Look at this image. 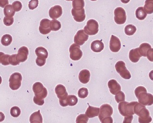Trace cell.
I'll list each match as a JSON object with an SVG mask.
<instances>
[{
	"label": "cell",
	"instance_id": "cell-47",
	"mask_svg": "<svg viewBox=\"0 0 153 123\" xmlns=\"http://www.w3.org/2000/svg\"><path fill=\"white\" fill-rule=\"evenodd\" d=\"M9 4L8 0H0V7L1 8H4L6 5Z\"/></svg>",
	"mask_w": 153,
	"mask_h": 123
},
{
	"label": "cell",
	"instance_id": "cell-16",
	"mask_svg": "<svg viewBox=\"0 0 153 123\" xmlns=\"http://www.w3.org/2000/svg\"><path fill=\"white\" fill-rule=\"evenodd\" d=\"M50 20L48 19H43L41 21L39 30L43 35H47L51 32L50 27Z\"/></svg>",
	"mask_w": 153,
	"mask_h": 123
},
{
	"label": "cell",
	"instance_id": "cell-32",
	"mask_svg": "<svg viewBox=\"0 0 153 123\" xmlns=\"http://www.w3.org/2000/svg\"><path fill=\"white\" fill-rule=\"evenodd\" d=\"M12 37L9 34H5L1 37V43L4 46L10 45L12 42Z\"/></svg>",
	"mask_w": 153,
	"mask_h": 123
},
{
	"label": "cell",
	"instance_id": "cell-34",
	"mask_svg": "<svg viewBox=\"0 0 153 123\" xmlns=\"http://www.w3.org/2000/svg\"><path fill=\"white\" fill-rule=\"evenodd\" d=\"M10 56L9 55H5L4 52H0V63L3 66H8L10 64L8 62Z\"/></svg>",
	"mask_w": 153,
	"mask_h": 123
},
{
	"label": "cell",
	"instance_id": "cell-50",
	"mask_svg": "<svg viewBox=\"0 0 153 123\" xmlns=\"http://www.w3.org/2000/svg\"><path fill=\"white\" fill-rule=\"evenodd\" d=\"M1 82H2V78H1V77L0 76V85L1 84Z\"/></svg>",
	"mask_w": 153,
	"mask_h": 123
},
{
	"label": "cell",
	"instance_id": "cell-49",
	"mask_svg": "<svg viewBox=\"0 0 153 123\" xmlns=\"http://www.w3.org/2000/svg\"><path fill=\"white\" fill-rule=\"evenodd\" d=\"M130 1L131 0H121V1L123 4H126L129 3Z\"/></svg>",
	"mask_w": 153,
	"mask_h": 123
},
{
	"label": "cell",
	"instance_id": "cell-36",
	"mask_svg": "<svg viewBox=\"0 0 153 123\" xmlns=\"http://www.w3.org/2000/svg\"><path fill=\"white\" fill-rule=\"evenodd\" d=\"M21 113V110L20 108L18 106H14L11 108L10 110V114L13 117H18L20 116Z\"/></svg>",
	"mask_w": 153,
	"mask_h": 123
},
{
	"label": "cell",
	"instance_id": "cell-22",
	"mask_svg": "<svg viewBox=\"0 0 153 123\" xmlns=\"http://www.w3.org/2000/svg\"><path fill=\"white\" fill-rule=\"evenodd\" d=\"M104 45L103 42L100 40H95L91 44V49L95 52H100L103 50Z\"/></svg>",
	"mask_w": 153,
	"mask_h": 123
},
{
	"label": "cell",
	"instance_id": "cell-42",
	"mask_svg": "<svg viewBox=\"0 0 153 123\" xmlns=\"http://www.w3.org/2000/svg\"><path fill=\"white\" fill-rule=\"evenodd\" d=\"M14 18H7L4 17V23L6 26H10L14 23Z\"/></svg>",
	"mask_w": 153,
	"mask_h": 123
},
{
	"label": "cell",
	"instance_id": "cell-25",
	"mask_svg": "<svg viewBox=\"0 0 153 123\" xmlns=\"http://www.w3.org/2000/svg\"><path fill=\"white\" fill-rule=\"evenodd\" d=\"M35 54L38 58L46 59L48 56V52L46 49L43 47H38L35 49Z\"/></svg>",
	"mask_w": 153,
	"mask_h": 123
},
{
	"label": "cell",
	"instance_id": "cell-43",
	"mask_svg": "<svg viewBox=\"0 0 153 123\" xmlns=\"http://www.w3.org/2000/svg\"><path fill=\"white\" fill-rule=\"evenodd\" d=\"M46 63V59H45L40 58H37L36 59V63L38 66H43L45 65Z\"/></svg>",
	"mask_w": 153,
	"mask_h": 123
},
{
	"label": "cell",
	"instance_id": "cell-37",
	"mask_svg": "<svg viewBox=\"0 0 153 123\" xmlns=\"http://www.w3.org/2000/svg\"><path fill=\"white\" fill-rule=\"evenodd\" d=\"M89 118L85 114H80L76 119V123H88Z\"/></svg>",
	"mask_w": 153,
	"mask_h": 123
},
{
	"label": "cell",
	"instance_id": "cell-5",
	"mask_svg": "<svg viewBox=\"0 0 153 123\" xmlns=\"http://www.w3.org/2000/svg\"><path fill=\"white\" fill-rule=\"evenodd\" d=\"M117 72L125 80H129L131 77V73L126 67V64L123 61H119L115 65Z\"/></svg>",
	"mask_w": 153,
	"mask_h": 123
},
{
	"label": "cell",
	"instance_id": "cell-35",
	"mask_svg": "<svg viewBox=\"0 0 153 123\" xmlns=\"http://www.w3.org/2000/svg\"><path fill=\"white\" fill-rule=\"evenodd\" d=\"M88 91L86 88H82L78 90V97L81 99H85L88 97Z\"/></svg>",
	"mask_w": 153,
	"mask_h": 123
},
{
	"label": "cell",
	"instance_id": "cell-24",
	"mask_svg": "<svg viewBox=\"0 0 153 123\" xmlns=\"http://www.w3.org/2000/svg\"><path fill=\"white\" fill-rule=\"evenodd\" d=\"M30 123H43V117L40 110L34 112L30 115Z\"/></svg>",
	"mask_w": 153,
	"mask_h": 123
},
{
	"label": "cell",
	"instance_id": "cell-8",
	"mask_svg": "<svg viewBox=\"0 0 153 123\" xmlns=\"http://www.w3.org/2000/svg\"><path fill=\"white\" fill-rule=\"evenodd\" d=\"M70 57L73 61H78L83 56V52L80 49V46L76 43L71 45L69 48Z\"/></svg>",
	"mask_w": 153,
	"mask_h": 123
},
{
	"label": "cell",
	"instance_id": "cell-30",
	"mask_svg": "<svg viewBox=\"0 0 153 123\" xmlns=\"http://www.w3.org/2000/svg\"><path fill=\"white\" fill-rule=\"evenodd\" d=\"M50 27L51 30L52 31H58L61 29L62 25L59 21L56 19H53L50 21Z\"/></svg>",
	"mask_w": 153,
	"mask_h": 123
},
{
	"label": "cell",
	"instance_id": "cell-18",
	"mask_svg": "<svg viewBox=\"0 0 153 123\" xmlns=\"http://www.w3.org/2000/svg\"><path fill=\"white\" fill-rule=\"evenodd\" d=\"M29 49L25 46H22L19 49L18 54L16 55V59L19 62H24L28 59L29 55Z\"/></svg>",
	"mask_w": 153,
	"mask_h": 123
},
{
	"label": "cell",
	"instance_id": "cell-23",
	"mask_svg": "<svg viewBox=\"0 0 153 123\" xmlns=\"http://www.w3.org/2000/svg\"><path fill=\"white\" fill-rule=\"evenodd\" d=\"M129 58L132 63L138 62L139 61L140 59L142 57L141 55L140 54L138 48L135 49H133L131 50L129 52Z\"/></svg>",
	"mask_w": 153,
	"mask_h": 123
},
{
	"label": "cell",
	"instance_id": "cell-11",
	"mask_svg": "<svg viewBox=\"0 0 153 123\" xmlns=\"http://www.w3.org/2000/svg\"><path fill=\"white\" fill-rule=\"evenodd\" d=\"M89 36L83 29L77 32L74 37V42L78 45H83L88 41Z\"/></svg>",
	"mask_w": 153,
	"mask_h": 123
},
{
	"label": "cell",
	"instance_id": "cell-20",
	"mask_svg": "<svg viewBox=\"0 0 153 123\" xmlns=\"http://www.w3.org/2000/svg\"><path fill=\"white\" fill-rule=\"evenodd\" d=\"M91 77V73L89 70L87 69H83L80 72L78 76L79 81L82 83H88L89 82Z\"/></svg>",
	"mask_w": 153,
	"mask_h": 123
},
{
	"label": "cell",
	"instance_id": "cell-19",
	"mask_svg": "<svg viewBox=\"0 0 153 123\" xmlns=\"http://www.w3.org/2000/svg\"><path fill=\"white\" fill-rule=\"evenodd\" d=\"M108 86L111 93L114 95L121 90L120 85L115 80H111L108 81Z\"/></svg>",
	"mask_w": 153,
	"mask_h": 123
},
{
	"label": "cell",
	"instance_id": "cell-4",
	"mask_svg": "<svg viewBox=\"0 0 153 123\" xmlns=\"http://www.w3.org/2000/svg\"><path fill=\"white\" fill-rule=\"evenodd\" d=\"M22 77L19 72H15L10 76L9 78V87L13 91L18 90L22 85Z\"/></svg>",
	"mask_w": 153,
	"mask_h": 123
},
{
	"label": "cell",
	"instance_id": "cell-17",
	"mask_svg": "<svg viewBox=\"0 0 153 123\" xmlns=\"http://www.w3.org/2000/svg\"><path fill=\"white\" fill-rule=\"evenodd\" d=\"M62 6L59 5H55L49 10V15L52 19H56L62 16Z\"/></svg>",
	"mask_w": 153,
	"mask_h": 123
},
{
	"label": "cell",
	"instance_id": "cell-10",
	"mask_svg": "<svg viewBox=\"0 0 153 123\" xmlns=\"http://www.w3.org/2000/svg\"><path fill=\"white\" fill-rule=\"evenodd\" d=\"M99 118L100 122L106 117L111 116L113 113V109L109 104H104L100 106Z\"/></svg>",
	"mask_w": 153,
	"mask_h": 123
},
{
	"label": "cell",
	"instance_id": "cell-29",
	"mask_svg": "<svg viewBox=\"0 0 153 123\" xmlns=\"http://www.w3.org/2000/svg\"><path fill=\"white\" fill-rule=\"evenodd\" d=\"M143 8L147 14H153V0H146Z\"/></svg>",
	"mask_w": 153,
	"mask_h": 123
},
{
	"label": "cell",
	"instance_id": "cell-40",
	"mask_svg": "<svg viewBox=\"0 0 153 123\" xmlns=\"http://www.w3.org/2000/svg\"><path fill=\"white\" fill-rule=\"evenodd\" d=\"M12 5L15 12L20 11L22 8V3L18 1H14Z\"/></svg>",
	"mask_w": 153,
	"mask_h": 123
},
{
	"label": "cell",
	"instance_id": "cell-48",
	"mask_svg": "<svg viewBox=\"0 0 153 123\" xmlns=\"http://www.w3.org/2000/svg\"><path fill=\"white\" fill-rule=\"evenodd\" d=\"M5 119V116L3 113L0 112V122H3Z\"/></svg>",
	"mask_w": 153,
	"mask_h": 123
},
{
	"label": "cell",
	"instance_id": "cell-2",
	"mask_svg": "<svg viewBox=\"0 0 153 123\" xmlns=\"http://www.w3.org/2000/svg\"><path fill=\"white\" fill-rule=\"evenodd\" d=\"M134 112L135 114L139 116V123H150L152 122V118L150 116L149 111L146 106L137 102L134 107Z\"/></svg>",
	"mask_w": 153,
	"mask_h": 123
},
{
	"label": "cell",
	"instance_id": "cell-44",
	"mask_svg": "<svg viewBox=\"0 0 153 123\" xmlns=\"http://www.w3.org/2000/svg\"><path fill=\"white\" fill-rule=\"evenodd\" d=\"M153 48H151L148 52H147L146 54V57H147V59L148 60L150 61L151 62H153Z\"/></svg>",
	"mask_w": 153,
	"mask_h": 123
},
{
	"label": "cell",
	"instance_id": "cell-51",
	"mask_svg": "<svg viewBox=\"0 0 153 123\" xmlns=\"http://www.w3.org/2000/svg\"><path fill=\"white\" fill-rule=\"evenodd\" d=\"M67 1H73V0H66Z\"/></svg>",
	"mask_w": 153,
	"mask_h": 123
},
{
	"label": "cell",
	"instance_id": "cell-12",
	"mask_svg": "<svg viewBox=\"0 0 153 123\" xmlns=\"http://www.w3.org/2000/svg\"><path fill=\"white\" fill-rule=\"evenodd\" d=\"M121 47V41L118 37L112 35L109 42V48L112 52H117L119 51Z\"/></svg>",
	"mask_w": 153,
	"mask_h": 123
},
{
	"label": "cell",
	"instance_id": "cell-7",
	"mask_svg": "<svg viewBox=\"0 0 153 123\" xmlns=\"http://www.w3.org/2000/svg\"><path fill=\"white\" fill-rule=\"evenodd\" d=\"M139 103L144 106H151L153 103V95L147 93V90L141 92L136 97Z\"/></svg>",
	"mask_w": 153,
	"mask_h": 123
},
{
	"label": "cell",
	"instance_id": "cell-9",
	"mask_svg": "<svg viewBox=\"0 0 153 123\" xmlns=\"http://www.w3.org/2000/svg\"><path fill=\"white\" fill-rule=\"evenodd\" d=\"M114 20L118 25L124 24L127 20L125 10L122 7H117L114 11Z\"/></svg>",
	"mask_w": 153,
	"mask_h": 123
},
{
	"label": "cell",
	"instance_id": "cell-45",
	"mask_svg": "<svg viewBox=\"0 0 153 123\" xmlns=\"http://www.w3.org/2000/svg\"><path fill=\"white\" fill-rule=\"evenodd\" d=\"M124 119L123 123H131L133 119V116H124Z\"/></svg>",
	"mask_w": 153,
	"mask_h": 123
},
{
	"label": "cell",
	"instance_id": "cell-1",
	"mask_svg": "<svg viewBox=\"0 0 153 123\" xmlns=\"http://www.w3.org/2000/svg\"><path fill=\"white\" fill-rule=\"evenodd\" d=\"M33 91L34 92V96L33 102L36 105L42 106L45 103L44 99L48 96V90L41 82H36L33 86Z\"/></svg>",
	"mask_w": 153,
	"mask_h": 123
},
{
	"label": "cell",
	"instance_id": "cell-52",
	"mask_svg": "<svg viewBox=\"0 0 153 123\" xmlns=\"http://www.w3.org/2000/svg\"><path fill=\"white\" fill-rule=\"evenodd\" d=\"M91 1H97V0H91Z\"/></svg>",
	"mask_w": 153,
	"mask_h": 123
},
{
	"label": "cell",
	"instance_id": "cell-46",
	"mask_svg": "<svg viewBox=\"0 0 153 123\" xmlns=\"http://www.w3.org/2000/svg\"><path fill=\"white\" fill-rule=\"evenodd\" d=\"M102 123H113V119L111 116L106 117L101 121Z\"/></svg>",
	"mask_w": 153,
	"mask_h": 123
},
{
	"label": "cell",
	"instance_id": "cell-38",
	"mask_svg": "<svg viewBox=\"0 0 153 123\" xmlns=\"http://www.w3.org/2000/svg\"><path fill=\"white\" fill-rule=\"evenodd\" d=\"M115 99L117 103L124 102L125 100V95L124 93L122 91H120L119 92L115 95Z\"/></svg>",
	"mask_w": 153,
	"mask_h": 123
},
{
	"label": "cell",
	"instance_id": "cell-6",
	"mask_svg": "<svg viewBox=\"0 0 153 123\" xmlns=\"http://www.w3.org/2000/svg\"><path fill=\"white\" fill-rule=\"evenodd\" d=\"M84 30L88 35H95L98 33L99 31V24L96 20L93 19L88 21L87 25L84 29Z\"/></svg>",
	"mask_w": 153,
	"mask_h": 123
},
{
	"label": "cell",
	"instance_id": "cell-39",
	"mask_svg": "<svg viewBox=\"0 0 153 123\" xmlns=\"http://www.w3.org/2000/svg\"><path fill=\"white\" fill-rule=\"evenodd\" d=\"M8 62L10 64L14 66L19 65L20 63V62H19L16 59V54L10 55L8 59Z\"/></svg>",
	"mask_w": 153,
	"mask_h": 123
},
{
	"label": "cell",
	"instance_id": "cell-13",
	"mask_svg": "<svg viewBox=\"0 0 153 123\" xmlns=\"http://www.w3.org/2000/svg\"><path fill=\"white\" fill-rule=\"evenodd\" d=\"M71 13L74 20L77 22H82L85 20L86 15L84 8L81 9H74L73 8Z\"/></svg>",
	"mask_w": 153,
	"mask_h": 123
},
{
	"label": "cell",
	"instance_id": "cell-31",
	"mask_svg": "<svg viewBox=\"0 0 153 123\" xmlns=\"http://www.w3.org/2000/svg\"><path fill=\"white\" fill-rule=\"evenodd\" d=\"M125 33L128 36H132L134 35L136 32L137 29L134 25L131 24L128 25L125 27Z\"/></svg>",
	"mask_w": 153,
	"mask_h": 123
},
{
	"label": "cell",
	"instance_id": "cell-14",
	"mask_svg": "<svg viewBox=\"0 0 153 123\" xmlns=\"http://www.w3.org/2000/svg\"><path fill=\"white\" fill-rule=\"evenodd\" d=\"M78 98L74 95H68V97L64 100L59 101V104L62 107H66L67 106H74L78 102Z\"/></svg>",
	"mask_w": 153,
	"mask_h": 123
},
{
	"label": "cell",
	"instance_id": "cell-21",
	"mask_svg": "<svg viewBox=\"0 0 153 123\" xmlns=\"http://www.w3.org/2000/svg\"><path fill=\"white\" fill-rule=\"evenodd\" d=\"M100 111V109L99 108L93 107L88 105V107L86 110L85 114L88 118H93L99 116Z\"/></svg>",
	"mask_w": 153,
	"mask_h": 123
},
{
	"label": "cell",
	"instance_id": "cell-3",
	"mask_svg": "<svg viewBox=\"0 0 153 123\" xmlns=\"http://www.w3.org/2000/svg\"><path fill=\"white\" fill-rule=\"evenodd\" d=\"M137 102H119L118 106V109L119 113L123 116H133L135 114L134 112V107Z\"/></svg>",
	"mask_w": 153,
	"mask_h": 123
},
{
	"label": "cell",
	"instance_id": "cell-15",
	"mask_svg": "<svg viewBox=\"0 0 153 123\" xmlns=\"http://www.w3.org/2000/svg\"><path fill=\"white\" fill-rule=\"evenodd\" d=\"M56 94L59 101L64 100L68 97V92L67 91L65 87L62 84L57 85L55 89Z\"/></svg>",
	"mask_w": 153,
	"mask_h": 123
},
{
	"label": "cell",
	"instance_id": "cell-27",
	"mask_svg": "<svg viewBox=\"0 0 153 123\" xmlns=\"http://www.w3.org/2000/svg\"><path fill=\"white\" fill-rule=\"evenodd\" d=\"M15 11L13 8L12 5L8 4L4 7V15L7 18H13L15 14Z\"/></svg>",
	"mask_w": 153,
	"mask_h": 123
},
{
	"label": "cell",
	"instance_id": "cell-26",
	"mask_svg": "<svg viewBox=\"0 0 153 123\" xmlns=\"http://www.w3.org/2000/svg\"><path fill=\"white\" fill-rule=\"evenodd\" d=\"M151 48V46L150 44L147 43H143L141 44L139 48H138V50L141 56L146 57L147 52Z\"/></svg>",
	"mask_w": 153,
	"mask_h": 123
},
{
	"label": "cell",
	"instance_id": "cell-41",
	"mask_svg": "<svg viewBox=\"0 0 153 123\" xmlns=\"http://www.w3.org/2000/svg\"><path fill=\"white\" fill-rule=\"evenodd\" d=\"M39 4V1L38 0H30L29 1V8L30 10H34L38 6Z\"/></svg>",
	"mask_w": 153,
	"mask_h": 123
},
{
	"label": "cell",
	"instance_id": "cell-28",
	"mask_svg": "<svg viewBox=\"0 0 153 123\" xmlns=\"http://www.w3.org/2000/svg\"><path fill=\"white\" fill-rule=\"evenodd\" d=\"M135 15L136 18L140 20H144L147 16L146 13L143 7H139L136 10Z\"/></svg>",
	"mask_w": 153,
	"mask_h": 123
},
{
	"label": "cell",
	"instance_id": "cell-33",
	"mask_svg": "<svg viewBox=\"0 0 153 123\" xmlns=\"http://www.w3.org/2000/svg\"><path fill=\"white\" fill-rule=\"evenodd\" d=\"M84 0H73L72 3L73 8L74 9H81L85 6Z\"/></svg>",
	"mask_w": 153,
	"mask_h": 123
}]
</instances>
